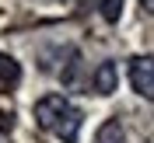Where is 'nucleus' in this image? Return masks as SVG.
Instances as JSON below:
<instances>
[{
	"mask_svg": "<svg viewBox=\"0 0 154 143\" xmlns=\"http://www.w3.org/2000/svg\"><path fill=\"white\" fill-rule=\"evenodd\" d=\"M91 91L95 94H112L116 91V63L105 59V63H98L95 73H91Z\"/></svg>",
	"mask_w": 154,
	"mask_h": 143,
	"instance_id": "nucleus-3",
	"label": "nucleus"
},
{
	"mask_svg": "<svg viewBox=\"0 0 154 143\" xmlns=\"http://www.w3.org/2000/svg\"><path fill=\"white\" fill-rule=\"evenodd\" d=\"M95 143H126V133H123V126L116 122V119H109L102 129L95 133Z\"/></svg>",
	"mask_w": 154,
	"mask_h": 143,
	"instance_id": "nucleus-5",
	"label": "nucleus"
},
{
	"mask_svg": "<svg viewBox=\"0 0 154 143\" xmlns=\"http://www.w3.org/2000/svg\"><path fill=\"white\" fill-rule=\"evenodd\" d=\"M130 84L137 94L154 101V56H133L130 59Z\"/></svg>",
	"mask_w": 154,
	"mask_h": 143,
	"instance_id": "nucleus-2",
	"label": "nucleus"
},
{
	"mask_svg": "<svg viewBox=\"0 0 154 143\" xmlns=\"http://www.w3.org/2000/svg\"><path fill=\"white\" fill-rule=\"evenodd\" d=\"M35 122L46 129V133H53L56 140L63 143H77V136H81V126H84V115H81V108L70 101V98L63 94H46L35 101Z\"/></svg>",
	"mask_w": 154,
	"mask_h": 143,
	"instance_id": "nucleus-1",
	"label": "nucleus"
},
{
	"mask_svg": "<svg viewBox=\"0 0 154 143\" xmlns=\"http://www.w3.org/2000/svg\"><path fill=\"white\" fill-rule=\"evenodd\" d=\"M21 80V67L18 59L7 56V52H0V84H18Z\"/></svg>",
	"mask_w": 154,
	"mask_h": 143,
	"instance_id": "nucleus-4",
	"label": "nucleus"
},
{
	"mask_svg": "<svg viewBox=\"0 0 154 143\" xmlns=\"http://www.w3.org/2000/svg\"><path fill=\"white\" fill-rule=\"evenodd\" d=\"M95 7H98V14H102L109 25L123 18V0H95Z\"/></svg>",
	"mask_w": 154,
	"mask_h": 143,
	"instance_id": "nucleus-6",
	"label": "nucleus"
},
{
	"mask_svg": "<svg viewBox=\"0 0 154 143\" xmlns=\"http://www.w3.org/2000/svg\"><path fill=\"white\" fill-rule=\"evenodd\" d=\"M140 7H144L147 14H154V0H140Z\"/></svg>",
	"mask_w": 154,
	"mask_h": 143,
	"instance_id": "nucleus-8",
	"label": "nucleus"
},
{
	"mask_svg": "<svg viewBox=\"0 0 154 143\" xmlns=\"http://www.w3.org/2000/svg\"><path fill=\"white\" fill-rule=\"evenodd\" d=\"M11 126H14V122H11V115H4V112H0V129H11Z\"/></svg>",
	"mask_w": 154,
	"mask_h": 143,
	"instance_id": "nucleus-7",
	"label": "nucleus"
}]
</instances>
